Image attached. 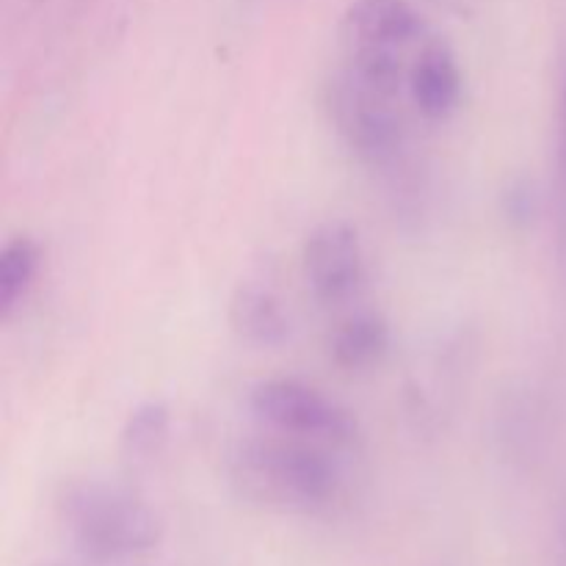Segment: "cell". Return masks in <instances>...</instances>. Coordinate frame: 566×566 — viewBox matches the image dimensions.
<instances>
[{
    "label": "cell",
    "mask_w": 566,
    "mask_h": 566,
    "mask_svg": "<svg viewBox=\"0 0 566 566\" xmlns=\"http://www.w3.org/2000/svg\"><path fill=\"white\" fill-rule=\"evenodd\" d=\"M61 523L86 562L144 556L160 542V520L144 497L108 481H77L59 501Z\"/></svg>",
    "instance_id": "2"
},
{
    "label": "cell",
    "mask_w": 566,
    "mask_h": 566,
    "mask_svg": "<svg viewBox=\"0 0 566 566\" xmlns=\"http://www.w3.org/2000/svg\"><path fill=\"white\" fill-rule=\"evenodd\" d=\"M171 431V412L164 401H142L127 412L125 426L119 434L122 457L127 462H153L160 457L164 446L169 442Z\"/></svg>",
    "instance_id": "10"
},
{
    "label": "cell",
    "mask_w": 566,
    "mask_h": 566,
    "mask_svg": "<svg viewBox=\"0 0 566 566\" xmlns=\"http://www.w3.org/2000/svg\"><path fill=\"white\" fill-rule=\"evenodd\" d=\"M553 227L558 263L566 271V50L558 66L556 92V147H553Z\"/></svg>",
    "instance_id": "12"
},
{
    "label": "cell",
    "mask_w": 566,
    "mask_h": 566,
    "mask_svg": "<svg viewBox=\"0 0 566 566\" xmlns=\"http://www.w3.org/2000/svg\"><path fill=\"white\" fill-rule=\"evenodd\" d=\"M326 352H329L332 363L348 374L376 368L390 352V324L385 321V315L374 313V310L346 313L329 329Z\"/></svg>",
    "instance_id": "9"
},
{
    "label": "cell",
    "mask_w": 566,
    "mask_h": 566,
    "mask_svg": "<svg viewBox=\"0 0 566 566\" xmlns=\"http://www.w3.org/2000/svg\"><path fill=\"white\" fill-rule=\"evenodd\" d=\"M302 274L315 302L324 307H343L354 302L368 274L357 227L343 219L315 227L302 247Z\"/></svg>",
    "instance_id": "6"
},
{
    "label": "cell",
    "mask_w": 566,
    "mask_h": 566,
    "mask_svg": "<svg viewBox=\"0 0 566 566\" xmlns=\"http://www.w3.org/2000/svg\"><path fill=\"white\" fill-rule=\"evenodd\" d=\"M407 92L418 114L429 122H448L462 105L464 75L457 53L442 39L429 36L415 53Z\"/></svg>",
    "instance_id": "7"
},
{
    "label": "cell",
    "mask_w": 566,
    "mask_h": 566,
    "mask_svg": "<svg viewBox=\"0 0 566 566\" xmlns=\"http://www.w3.org/2000/svg\"><path fill=\"white\" fill-rule=\"evenodd\" d=\"M227 470L243 501L271 512H329L346 492V473L335 448L269 429L238 440Z\"/></svg>",
    "instance_id": "1"
},
{
    "label": "cell",
    "mask_w": 566,
    "mask_h": 566,
    "mask_svg": "<svg viewBox=\"0 0 566 566\" xmlns=\"http://www.w3.org/2000/svg\"><path fill=\"white\" fill-rule=\"evenodd\" d=\"M249 409L263 429L346 451L359 440L357 418L318 387L298 379H263L249 390Z\"/></svg>",
    "instance_id": "4"
},
{
    "label": "cell",
    "mask_w": 566,
    "mask_h": 566,
    "mask_svg": "<svg viewBox=\"0 0 566 566\" xmlns=\"http://www.w3.org/2000/svg\"><path fill=\"white\" fill-rule=\"evenodd\" d=\"M42 249L33 238L17 235L0 252V315L11 318L17 307L28 298L36 282Z\"/></svg>",
    "instance_id": "11"
},
{
    "label": "cell",
    "mask_w": 566,
    "mask_h": 566,
    "mask_svg": "<svg viewBox=\"0 0 566 566\" xmlns=\"http://www.w3.org/2000/svg\"><path fill=\"white\" fill-rule=\"evenodd\" d=\"M556 566H566V492L556 509Z\"/></svg>",
    "instance_id": "14"
},
{
    "label": "cell",
    "mask_w": 566,
    "mask_h": 566,
    "mask_svg": "<svg viewBox=\"0 0 566 566\" xmlns=\"http://www.w3.org/2000/svg\"><path fill=\"white\" fill-rule=\"evenodd\" d=\"M39 566H59V564H39Z\"/></svg>",
    "instance_id": "15"
},
{
    "label": "cell",
    "mask_w": 566,
    "mask_h": 566,
    "mask_svg": "<svg viewBox=\"0 0 566 566\" xmlns=\"http://www.w3.org/2000/svg\"><path fill=\"white\" fill-rule=\"evenodd\" d=\"M429 36L423 17L407 0H354L340 20L343 61L409 66Z\"/></svg>",
    "instance_id": "5"
},
{
    "label": "cell",
    "mask_w": 566,
    "mask_h": 566,
    "mask_svg": "<svg viewBox=\"0 0 566 566\" xmlns=\"http://www.w3.org/2000/svg\"><path fill=\"white\" fill-rule=\"evenodd\" d=\"M429 3L434 9L446 11V14L462 17V20H468V17H473L481 9V0H429Z\"/></svg>",
    "instance_id": "13"
},
{
    "label": "cell",
    "mask_w": 566,
    "mask_h": 566,
    "mask_svg": "<svg viewBox=\"0 0 566 566\" xmlns=\"http://www.w3.org/2000/svg\"><path fill=\"white\" fill-rule=\"evenodd\" d=\"M326 108L346 147L365 166L392 175L407 164L409 138L401 94L381 92L368 83L354 81L340 70L329 81Z\"/></svg>",
    "instance_id": "3"
},
{
    "label": "cell",
    "mask_w": 566,
    "mask_h": 566,
    "mask_svg": "<svg viewBox=\"0 0 566 566\" xmlns=\"http://www.w3.org/2000/svg\"><path fill=\"white\" fill-rule=\"evenodd\" d=\"M232 332L258 348H276L291 337L293 321L280 293L260 282H241L227 307Z\"/></svg>",
    "instance_id": "8"
}]
</instances>
